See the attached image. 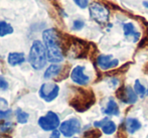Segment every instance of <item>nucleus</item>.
Masks as SVG:
<instances>
[{
  "instance_id": "nucleus-4",
  "label": "nucleus",
  "mask_w": 148,
  "mask_h": 138,
  "mask_svg": "<svg viewBox=\"0 0 148 138\" xmlns=\"http://www.w3.org/2000/svg\"><path fill=\"white\" fill-rule=\"evenodd\" d=\"M90 16L99 24H105L109 21L110 11L104 4L100 2H92L89 5Z\"/></svg>"
},
{
  "instance_id": "nucleus-22",
  "label": "nucleus",
  "mask_w": 148,
  "mask_h": 138,
  "mask_svg": "<svg viewBox=\"0 0 148 138\" xmlns=\"http://www.w3.org/2000/svg\"><path fill=\"white\" fill-rule=\"evenodd\" d=\"M84 26H85V22L80 19L75 20L74 23H73V29H75V30H81Z\"/></svg>"
},
{
  "instance_id": "nucleus-2",
  "label": "nucleus",
  "mask_w": 148,
  "mask_h": 138,
  "mask_svg": "<svg viewBox=\"0 0 148 138\" xmlns=\"http://www.w3.org/2000/svg\"><path fill=\"white\" fill-rule=\"evenodd\" d=\"M47 49L40 41H34L31 45L29 51V60L30 66L34 70H41L47 65Z\"/></svg>"
},
{
  "instance_id": "nucleus-27",
  "label": "nucleus",
  "mask_w": 148,
  "mask_h": 138,
  "mask_svg": "<svg viewBox=\"0 0 148 138\" xmlns=\"http://www.w3.org/2000/svg\"><path fill=\"white\" fill-rule=\"evenodd\" d=\"M11 114V110H6V111H0V119L1 118H6V117H9Z\"/></svg>"
},
{
  "instance_id": "nucleus-7",
  "label": "nucleus",
  "mask_w": 148,
  "mask_h": 138,
  "mask_svg": "<svg viewBox=\"0 0 148 138\" xmlns=\"http://www.w3.org/2000/svg\"><path fill=\"white\" fill-rule=\"evenodd\" d=\"M116 96L121 102L129 105L135 104L138 100V95L130 86H123L120 89H118L116 92Z\"/></svg>"
},
{
  "instance_id": "nucleus-16",
  "label": "nucleus",
  "mask_w": 148,
  "mask_h": 138,
  "mask_svg": "<svg viewBox=\"0 0 148 138\" xmlns=\"http://www.w3.org/2000/svg\"><path fill=\"white\" fill-rule=\"evenodd\" d=\"M101 129H102V131H103V133H105V134L112 135L116 132L117 126H116L115 122H113V121H111V120H108L107 122L102 126Z\"/></svg>"
},
{
  "instance_id": "nucleus-10",
  "label": "nucleus",
  "mask_w": 148,
  "mask_h": 138,
  "mask_svg": "<svg viewBox=\"0 0 148 138\" xmlns=\"http://www.w3.org/2000/svg\"><path fill=\"white\" fill-rule=\"evenodd\" d=\"M97 65L101 70L108 71L118 67L119 60L117 58H113L111 55H100L97 58Z\"/></svg>"
},
{
  "instance_id": "nucleus-26",
  "label": "nucleus",
  "mask_w": 148,
  "mask_h": 138,
  "mask_svg": "<svg viewBox=\"0 0 148 138\" xmlns=\"http://www.w3.org/2000/svg\"><path fill=\"white\" fill-rule=\"evenodd\" d=\"M108 120H109V119L106 117V118L102 119V120H100V121H96V122L94 123V126H95L96 128H102V126H103V125L105 124Z\"/></svg>"
},
{
  "instance_id": "nucleus-6",
  "label": "nucleus",
  "mask_w": 148,
  "mask_h": 138,
  "mask_svg": "<svg viewBox=\"0 0 148 138\" xmlns=\"http://www.w3.org/2000/svg\"><path fill=\"white\" fill-rule=\"evenodd\" d=\"M81 130V122L77 118H71L60 125V132L66 137H72Z\"/></svg>"
},
{
  "instance_id": "nucleus-12",
  "label": "nucleus",
  "mask_w": 148,
  "mask_h": 138,
  "mask_svg": "<svg viewBox=\"0 0 148 138\" xmlns=\"http://www.w3.org/2000/svg\"><path fill=\"white\" fill-rule=\"evenodd\" d=\"M103 113L108 116H118L120 114V109L118 107V104L116 103V101L114 99H109L106 108L103 110Z\"/></svg>"
},
{
  "instance_id": "nucleus-30",
  "label": "nucleus",
  "mask_w": 148,
  "mask_h": 138,
  "mask_svg": "<svg viewBox=\"0 0 148 138\" xmlns=\"http://www.w3.org/2000/svg\"><path fill=\"white\" fill-rule=\"evenodd\" d=\"M146 95L148 96V86H147V89H146Z\"/></svg>"
},
{
  "instance_id": "nucleus-24",
  "label": "nucleus",
  "mask_w": 148,
  "mask_h": 138,
  "mask_svg": "<svg viewBox=\"0 0 148 138\" xmlns=\"http://www.w3.org/2000/svg\"><path fill=\"white\" fill-rule=\"evenodd\" d=\"M8 89V83L5 79L2 76H0V90L2 91H5V90Z\"/></svg>"
},
{
  "instance_id": "nucleus-23",
  "label": "nucleus",
  "mask_w": 148,
  "mask_h": 138,
  "mask_svg": "<svg viewBox=\"0 0 148 138\" xmlns=\"http://www.w3.org/2000/svg\"><path fill=\"white\" fill-rule=\"evenodd\" d=\"M74 1H75V3L79 6V7L83 8V9H84V8H87L90 5L89 4L90 0H74Z\"/></svg>"
},
{
  "instance_id": "nucleus-20",
  "label": "nucleus",
  "mask_w": 148,
  "mask_h": 138,
  "mask_svg": "<svg viewBox=\"0 0 148 138\" xmlns=\"http://www.w3.org/2000/svg\"><path fill=\"white\" fill-rule=\"evenodd\" d=\"M14 129V125L11 122H1L0 123V132L9 133Z\"/></svg>"
},
{
  "instance_id": "nucleus-9",
  "label": "nucleus",
  "mask_w": 148,
  "mask_h": 138,
  "mask_svg": "<svg viewBox=\"0 0 148 138\" xmlns=\"http://www.w3.org/2000/svg\"><path fill=\"white\" fill-rule=\"evenodd\" d=\"M71 79L74 83L80 86H86L89 83L90 78L85 74V67L77 66L72 70L71 73Z\"/></svg>"
},
{
  "instance_id": "nucleus-28",
  "label": "nucleus",
  "mask_w": 148,
  "mask_h": 138,
  "mask_svg": "<svg viewBox=\"0 0 148 138\" xmlns=\"http://www.w3.org/2000/svg\"><path fill=\"white\" fill-rule=\"evenodd\" d=\"M60 131L53 130V132H51V137H49V138H60Z\"/></svg>"
},
{
  "instance_id": "nucleus-5",
  "label": "nucleus",
  "mask_w": 148,
  "mask_h": 138,
  "mask_svg": "<svg viewBox=\"0 0 148 138\" xmlns=\"http://www.w3.org/2000/svg\"><path fill=\"white\" fill-rule=\"evenodd\" d=\"M38 125L45 131H53L60 125V118L55 112L49 111L38 119Z\"/></svg>"
},
{
  "instance_id": "nucleus-31",
  "label": "nucleus",
  "mask_w": 148,
  "mask_h": 138,
  "mask_svg": "<svg viewBox=\"0 0 148 138\" xmlns=\"http://www.w3.org/2000/svg\"><path fill=\"white\" fill-rule=\"evenodd\" d=\"M76 138H77V137H76Z\"/></svg>"
},
{
  "instance_id": "nucleus-25",
  "label": "nucleus",
  "mask_w": 148,
  "mask_h": 138,
  "mask_svg": "<svg viewBox=\"0 0 148 138\" xmlns=\"http://www.w3.org/2000/svg\"><path fill=\"white\" fill-rule=\"evenodd\" d=\"M7 107H8L7 101H6L5 99H3V98H0V111H6V110H8Z\"/></svg>"
},
{
  "instance_id": "nucleus-3",
  "label": "nucleus",
  "mask_w": 148,
  "mask_h": 138,
  "mask_svg": "<svg viewBox=\"0 0 148 138\" xmlns=\"http://www.w3.org/2000/svg\"><path fill=\"white\" fill-rule=\"evenodd\" d=\"M77 93L70 100V105L78 112H85L95 103V96L90 90H77Z\"/></svg>"
},
{
  "instance_id": "nucleus-21",
  "label": "nucleus",
  "mask_w": 148,
  "mask_h": 138,
  "mask_svg": "<svg viewBox=\"0 0 148 138\" xmlns=\"http://www.w3.org/2000/svg\"><path fill=\"white\" fill-rule=\"evenodd\" d=\"M100 136H101V133L98 130H89L88 132L85 133L86 138H99Z\"/></svg>"
},
{
  "instance_id": "nucleus-14",
  "label": "nucleus",
  "mask_w": 148,
  "mask_h": 138,
  "mask_svg": "<svg viewBox=\"0 0 148 138\" xmlns=\"http://www.w3.org/2000/svg\"><path fill=\"white\" fill-rule=\"evenodd\" d=\"M7 62L10 66L15 67L25 62V56H24V54L22 53H10L8 55Z\"/></svg>"
},
{
  "instance_id": "nucleus-15",
  "label": "nucleus",
  "mask_w": 148,
  "mask_h": 138,
  "mask_svg": "<svg viewBox=\"0 0 148 138\" xmlns=\"http://www.w3.org/2000/svg\"><path fill=\"white\" fill-rule=\"evenodd\" d=\"M62 71V66L57 65V64H53L45 70L43 77H45V79H53V78H55V77L60 76Z\"/></svg>"
},
{
  "instance_id": "nucleus-11",
  "label": "nucleus",
  "mask_w": 148,
  "mask_h": 138,
  "mask_svg": "<svg viewBox=\"0 0 148 138\" xmlns=\"http://www.w3.org/2000/svg\"><path fill=\"white\" fill-rule=\"evenodd\" d=\"M123 31H124V35L126 37H132L133 41L136 43L140 38V33L135 29V26L133 25V23L128 22V23H125L123 25Z\"/></svg>"
},
{
  "instance_id": "nucleus-19",
  "label": "nucleus",
  "mask_w": 148,
  "mask_h": 138,
  "mask_svg": "<svg viewBox=\"0 0 148 138\" xmlns=\"http://www.w3.org/2000/svg\"><path fill=\"white\" fill-rule=\"evenodd\" d=\"M28 118H29V115L26 112L22 111L21 109H18L16 111V119H17L18 123H20V124H25L28 121Z\"/></svg>"
},
{
  "instance_id": "nucleus-13",
  "label": "nucleus",
  "mask_w": 148,
  "mask_h": 138,
  "mask_svg": "<svg viewBox=\"0 0 148 138\" xmlns=\"http://www.w3.org/2000/svg\"><path fill=\"white\" fill-rule=\"evenodd\" d=\"M140 128H141V123L138 119L129 117V118H127L126 121H125V129H126V131H128L130 134L135 133Z\"/></svg>"
},
{
  "instance_id": "nucleus-8",
  "label": "nucleus",
  "mask_w": 148,
  "mask_h": 138,
  "mask_svg": "<svg viewBox=\"0 0 148 138\" xmlns=\"http://www.w3.org/2000/svg\"><path fill=\"white\" fill-rule=\"evenodd\" d=\"M60 87L55 83L42 84L39 89V96L45 102H51L59 96Z\"/></svg>"
},
{
  "instance_id": "nucleus-18",
  "label": "nucleus",
  "mask_w": 148,
  "mask_h": 138,
  "mask_svg": "<svg viewBox=\"0 0 148 138\" xmlns=\"http://www.w3.org/2000/svg\"><path fill=\"white\" fill-rule=\"evenodd\" d=\"M134 91L136 92V94L139 96L140 98H143L145 95H146V89L145 87L140 83L139 80H136L135 81V84H134Z\"/></svg>"
},
{
  "instance_id": "nucleus-29",
  "label": "nucleus",
  "mask_w": 148,
  "mask_h": 138,
  "mask_svg": "<svg viewBox=\"0 0 148 138\" xmlns=\"http://www.w3.org/2000/svg\"><path fill=\"white\" fill-rule=\"evenodd\" d=\"M143 5H144L146 8H148V1H144V2H143Z\"/></svg>"
},
{
  "instance_id": "nucleus-17",
  "label": "nucleus",
  "mask_w": 148,
  "mask_h": 138,
  "mask_svg": "<svg viewBox=\"0 0 148 138\" xmlns=\"http://www.w3.org/2000/svg\"><path fill=\"white\" fill-rule=\"evenodd\" d=\"M13 32V27L6 21H0V36H5Z\"/></svg>"
},
{
  "instance_id": "nucleus-1",
  "label": "nucleus",
  "mask_w": 148,
  "mask_h": 138,
  "mask_svg": "<svg viewBox=\"0 0 148 138\" xmlns=\"http://www.w3.org/2000/svg\"><path fill=\"white\" fill-rule=\"evenodd\" d=\"M42 39L47 49V60L53 64L62 62L64 49L60 33L55 28L45 29L42 32Z\"/></svg>"
}]
</instances>
